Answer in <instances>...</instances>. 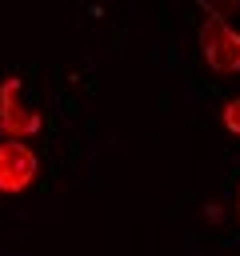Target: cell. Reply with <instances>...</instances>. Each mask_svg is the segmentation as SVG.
<instances>
[{"instance_id": "cell-1", "label": "cell", "mask_w": 240, "mask_h": 256, "mask_svg": "<svg viewBox=\"0 0 240 256\" xmlns=\"http://www.w3.org/2000/svg\"><path fill=\"white\" fill-rule=\"evenodd\" d=\"M20 76H4L0 80V132L4 140H28L40 132V112L28 108L20 100Z\"/></svg>"}, {"instance_id": "cell-2", "label": "cell", "mask_w": 240, "mask_h": 256, "mask_svg": "<svg viewBox=\"0 0 240 256\" xmlns=\"http://www.w3.org/2000/svg\"><path fill=\"white\" fill-rule=\"evenodd\" d=\"M200 52H204V60H208L212 72H220V76L240 72V32L228 20H204V28H200Z\"/></svg>"}, {"instance_id": "cell-5", "label": "cell", "mask_w": 240, "mask_h": 256, "mask_svg": "<svg viewBox=\"0 0 240 256\" xmlns=\"http://www.w3.org/2000/svg\"><path fill=\"white\" fill-rule=\"evenodd\" d=\"M224 128H228L232 136H240V100H228V104H224Z\"/></svg>"}, {"instance_id": "cell-3", "label": "cell", "mask_w": 240, "mask_h": 256, "mask_svg": "<svg viewBox=\"0 0 240 256\" xmlns=\"http://www.w3.org/2000/svg\"><path fill=\"white\" fill-rule=\"evenodd\" d=\"M36 152L24 140H0V192H24L36 180Z\"/></svg>"}, {"instance_id": "cell-4", "label": "cell", "mask_w": 240, "mask_h": 256, "mask_svg": "<svg viewBox=\"0 0 240 256\" xmlns=\"http://www.w3.org/2000/svg\"><path fill=\"white\" fill-rule=\"evenodd\" d=\"M196 4L208 12V20H232L240 12V0H196Z\"/></svg>"}]
</instances>
